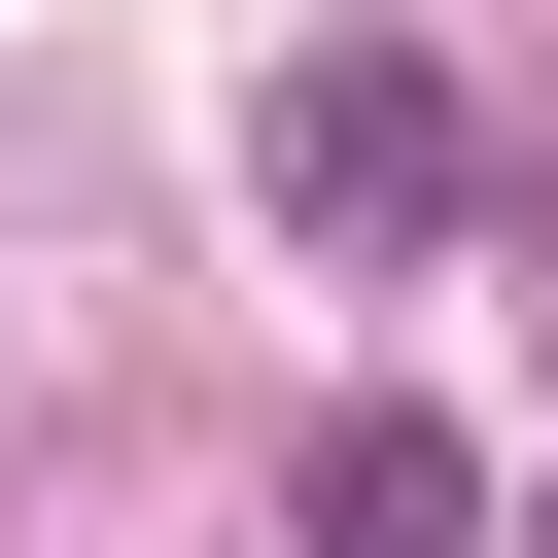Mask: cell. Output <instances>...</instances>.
<instances>
[{
	"label": "cell",
	"instance_id": "3",
	"mask_svg": "<svg viewBox=\"0 0 558 558\" xmlns=\"http://www.w3.org/2000/svg\"><path fill=\"white\" fill-rule=\"evenodd\" d=\"M523 244H558V105H523Z\"/></svg>",
	"mask_w": 558,
	"mask_h": 558
},
{
	"label": "cell",
	"instance_id": "1",
	"mask_svg": "<svg viewBox=\"0 0 558 558\" xmlns=\"http://www.w3.org/2000/svg\"><path fill=\"white\" fill-rule=\"evenodd\" d=\"M244 174H279V244H314V279H418V244H453V174H488V140H453V70H418V35H314V70H279V140H244Z\"/></svg>",
	"mask_w": 558,
	"mask_h": 558
},
{
	"label": "cell",
	"instance_id": "2",
	"mask_svg": "<svg viewBox=\"0 0 558 558\" xmlns=\"http://www.w3.org/2000/svg\"><path fill=\"white\" fill-rule=\"evenodd\" d=\"M314 558H488V453L453 418H314Z\"/></svg>",
	"mask_w": 558,
	"mask_h": 558
}]
</instances>
